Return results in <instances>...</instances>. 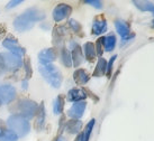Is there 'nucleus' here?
Wrapping results in <instances>:
<instances>
[{
    "instance_id": "7c9ffc66",
    "label": "nucleus",
    "mask_w": 154,
    "mask_h": 141,
    "mask_svg": "<svg viewBox=\"0 0 154 141\" xmlns=\"http://www.w3.org/2000/svg\"><path fill=\"white\" fill-rule=\"evenodd\" d=\"M85 2L88 4H91V6H94V7H96V8H98V9L103 8V2L99 1V0H86Z\"/></svg>"
},
{
    "instance_id": "6e6552de",
    "label": "nucleus",
    "mask_w": 154,
    "mask_h": 141,
    "mask_svg": "<svg viewBox=\"0 0 154 141\" xmlns=\"http://www.w3.org/2000/svg\"><path fill=\"white\" fill-rule=\"evenodd\" d=\"M16 98V89L10 84L0 85V101L1 103L9 104Z\"/></svg>"
},
{
    "instance_id": "393cba45",
    "label": "nucleus",
    "mask_w": 154,
    "mask_h": 141,
    "mask_svg": "<svg viewBox=\"0 0 154 141\" xmlns=\"http://www.w3.org/2000/svg\"><path fill=\"white\" fill-rule=\"evenodd\" d=\"M134 4L137 8L142 10V11H149L154 15V4L152 2H147V1H134Z\"/></svg>"
},
{
    "instance_id": "5701e85b",
    "label": "nucleus",
    "mask_w": 154,
    "mask_h": 141,
    "mask_svg": "<svg viewBox=\"0 0 154 141\" xmlns=\"http://www.w3.org/2000/svg\"><path fill=\"white\" fill-rule=\"evenodd\" d=\"M64 103V96L62 94L57 95V98L54 100V103H53V111H54L55 114H61L63 112Z\"/></svg>"
},
{
    "instance_id": "b1692460",
    "label": "nucleus",
    "mask_w": 154,
    "mask_h": 141,
    "mask_svg": "<svg viewBox=\"0 0 154 141\" xmlns=\"http://www.w3.org/2000/svg\"><path fill=\"white\" fill-rule=\"evenodd\" d=\"M61 60L62 64L64 65L65 67H71L72 66V58H71V53L68 48L63 47L62 51H61Z\"/></svg>"
},
{
    "instance_id": "4468645a",
    "label": "nucleus",
    "mask_w": 154,
    "mask_h": 141,
    "mask_svg": "<svg viewBox=\"0 0 154 141\" xmlns=\"http://www.w3.org/2000/svg\"><path fill=\"white\" fill-rule=\"evenodd\" d=\"M87 93L85 89H71L68 92V101L69 102H80L85 101L87 98Z\"/></svg>"
},
{
    "instance_id": "423d86ee",
    "label": "nucleus",
    "mask_w": 154,
    "mask_h": 141,
    "mask_svg": "<svg viewBox=\"0 0 154 141\" xmlns=\"http://www.w3.org/2000/svg\"><path fill=\"white\" fill-rule=\"evenodd\" d=\"M2 45H4L5 48H7L11 54H15V55L19 56V57L25 56V54H26L25 48L23 46H20L19 43L14 38L13 36H8V37L2 42Z\"/></svg>"
},
{
    "instance_id": "f257e3e1",
    "label": "nucleus",
    "mask_w": 154,
    "mask_h": 141,
    "mask_svg": "<svg viewBox=\"0 0 154 141\" xmlns=\"http://www.w3.org/2000/svg\"><path fill=\"white\" fill-rule=\"evenodd\" d=\"M44 18H45V13H42L37 8H34V7L28 8L14 20V27L19 33L27 31L32 29L36 22L43 20Z\"/></svg>"
},
{
    "instance_id": "e433bc0d",
    "label": "nucleus",
    "mask_w": 154,
    "mask_h": 141,
    "mask_svg": "<svg viewBox=\"0 0 154 141\" xmlns=\"http://www.w3.org/2000/svg\"><path fill=\"white\" fill-rule=\"evenodd\" d=\"M1 104H2V103H1V101H0V107H1Z\"/></svg>"
},
{
    "instance_id": "c9c22d12",
    "label": "nucleus",
    "mask_w": 154,
    "mask_h": 141,
    "mask_svg": "<svg viewBox=\"0 0 154 141\" xmlns=\"http://www.w3.org/2000/svg\"><path fill=\"white\" fill-rule=\"evenodd\" d=\"M22 87H23V90H27V87H28V81H26V80H24V81H23V85H22Z\"/></svg>"
},
{
    "instance_id": "72a5a7b5",
    "label": "nucleus",
    "mask_w": 154,
    "mask_h": 141,
    "mask_svg": "<svg viewBox=\"0 0 154 141\" xmlns=\"http://www.w3.org/2000/svg\"><path fill=\"white\" fill-rule=\"evenodd\" d=\"M6 130H7V129H6V127H5V122L0 119V136H1Z\"/></svg>"
},
{
    "instance_id": "2eb2a0df",
    "label": "nucleus",
    "mask_w": 154,
    "mask_h": 141,
    "mask_svg": "<svg viewBox=\"0 0 154 141\" xmlns=\"http://www.w3.org/2000/svg\"><path fill=\"white\" fill-rule=\"evenodd\" d=\"M65 35H66L65 27H63V26H56V27H54V29H53V44L56 47L62 46Z\"/></svg>"
},
{
    "instance_id": "39448f33",
    "label": "nucleus",
    "mask_w": 154,
    "mask_h": 141,
    "mask_svg": "<svg viewBox=\"0 0 154 141\" xmlns=\"http://www.w3.org/2000/svg\"><path fill=\"white\" fill-rule=\"evenodd\" d=\"M1 56L4 60L5 69H7L8 71H16L23 66V60L19 56L11 54V53H4L1 54Z\"/></svg>"
},
{
    "instance_id": "ddd939ff",
    "label": "nucleus",
    "mask_w": 154,
    "mask_h": 141,
    "mask_svg": "<svg viewBox=\"0 0 154 141\" xmlns=\"http://www.w3.org/2000/svg\"><path fill=\"white\" fill-rule=\"evenodd\" d=\"M56 58V51L53 48H46L38 53V60L41 64H51Z\"/></svg>"
},
{
    "instance_id": "2f4dec72",
    "label": "nucleus",
    "mask_w": 154,
    "mask_h": 141,
    "mask_svg": "<svg viewBox=\"0 0 154 141\" xmlns=\"http://www.w3.org/2000/svg\"><path fill=\"white\" fill-rule=\"evenodd\" d=\"M23 4L22 0H14V1H9L8 4H7V8H13V7H16L18 4Z\"/></svg>"
},
{
    "instance_id": "4c0bfd02",
    "label": "nucleus",
    "mask_w": 154,
    "mask_h": 141,
    "mask_svg": "<svg viewBox=\"0 0 154 141\" xmlns=\"http://www.w3.org/2000/svg\"><path fill=\"white\" fill-rule=\"evenodd\" d=\"M57 141H62V140H61V139H59V140H57Z\"/></svg>"
},
{
    "instance_id": "58836bf2",
    "label": "nucleus",
    "mask_w": 154,
    "mask_h": 141,
    "mask_svg": "<svg viewBox=\"0 0 154 141\" xmlns=\"http://www.w3.org/2000/svg\"><path fill=\"white\" fill-rule=\"evenodd\" d=\"M153 25H154V19H153Z\"/></svg>"
},
{
    "instance_id": "1a4fd4ad",
    "label": "nucleus",
    "mask_w": 154,
    "mask_h": 141,
    "mask_svg": "<svg viewBox=\"0 0 154 141\" xmlns=\"http://www.w3.org/2000/svg\"><path fill=\"white\" fill-rule=\"evenodd\" d=\"M87 107V102L86 101H80V102H75L72 104V107L69 109L68 116L72 119L79 120L81 119L83 113L86 111Z\"/></svg>"
},
{
    "instance_id": "c756f323",
    "label": "nucleus",
    "mask_w": 154,
    "mask_h": 141,
    "mask_svg": "<svg viewBox=\"0 0 154 141\" xmlns=\"http://www.w3.org/2000/svg\"><path fill=\"white\" fill-rule=\"evenodd\" d=\"M116 57H117V56L114 55L110 58V60H109V62H108V64H107V71H106L107 77H110L111 76V72H112V66H114V62L116 60Z\"/></svg>"
},
{
    "instance_id": "aec40b11",
    "label": "nucleus",
    "mask_w": 154,
    "mask_h": 141,
    "mask_svg": "<svg viewBox=\"0 0 154 141\" xmlns=\"http://www.w3.org/2000/svg\"><path fill=\"white\" fill-rule=\"evenodd\" d=\"M106 71H107V62L103 57H99L92 75L94 77H100L106 74Z\"/></svg>"
},
{
    "instance_id": "0eeeda50",
    "label": "nucleus",
    "mask_w": 154,
    "mask_h": 141,
    "mask_svg": "<svg viewBox=\"0 0 154 141\" xmlns=\"http://www.w3.org/2000/svg\"><path fill=\"white\" fill-rule=\"evenodd\" d=\"M71 13H72V7L71 6H69L66 4H60L53 9V13L52 15H53L54 22H60L62 20L66 19L71 15Z\"/></svg>"
},
{
    "instance_id": "9d476101",
    "label": "nucleus",
    "mask_w": 154,
    "mask_h": 141,
    "mask_svg": "<svg viewBox=\"0 0 154 141\" xmlns=\"http://www.w3.org/2000/svg\"><path fill=\"white\" fill-rule=\"evenodd\" d=\"M70 47L72 48L71 51V58H72V65L74 67H78L82 64L83 62V54H82L81 47L79 46L75 42H71Z\"/></svg>"
},
{
    "instance_id": "c85d7f7f",
    "label": "nucleus",
    "mask_w": 154,
    "mask_h": 141,
    "mask_svg": "<svg viewBox=\"0 0 154 141\" xmlns=\"http://www.w3.org/2000/svg\"><path fill=\"white\" fill-rule=\"evenodd\" d=\"M69 26H70L71 29H72L74 33H77V34H80L82 31V26L80 25V22H77L75 19H70V20H69Z\"/></svg>"
},
{
    "instance_id": "7ed1b4c3",
    "label": "nucleus",
    "mask_w": 154,
    "mask_h": 141,
    "mask_svg": "<svg viewBox=\"0 0 154 141\" xmlns=\"http://www.w3.org/2000/svg\"><path fill=\"white\" fill-rule=\"evenodd\" d=\"M38 71L43 78L51 86L59 89L62 83V74L60 69L53 64H39Z\"/></svg>"
},
{
    "instance_id": "f3484780",
    "label": "nucleus",
    "mask_w": 154,
    "mask_h": 141,
    "mask_svg": "<svg viewBox=\"0 0 154 141\" xmlns=\"http://www.w3.org/2000/svg\"><path fill=\"white\" fill-rule=\"evenodd\" d=\"M81 128H82V122L80 120L71 119L69 120L68 122H65L64 129L69 133H71V134H77V133H79Z\"/></svg>"
},
{
    "instance_id": "bb28decb",
    "label": "nucleus",
    "mask_w": 154,
    "mask_h": 141,
    "mask_svg": "<svg viewBox=\"0 0 154 141\" xmlns=\"http://www.w3.org/2000/svg\"><path fill=\"white\" fill-rule=\"evenodd\" d=\"M103 39L105 37H99L97 42L94 44V48H96V54L98 57H101L103 54Z\"/></svg>"
},
{
    "instance_id": "4be33fe9",
    "label": "nucleus",
    "mask_w": 154,
    "mask_h": 141,
    "mask_svg": "<svg viewBox=\"0 0 154 141\" xmlns=\"http://www.w3.org/2000/svg\"><path fill=\"white\" fill-rule=\"evenodd\" d=\"M116 42H117V39H116V36L114 34H109L107 35L105 39H103V51H111L115 49V46H116Z\"/></svg>"
},
{
    "instance_id": "6ab92c4d",
    "label": "nucleus",
    "mask_w": 154,
    "mask_h": 141,
    "mask_svg": "<svg viewBox=\"0 0 154 141\" xmlns=\"http://www.w3.org/2000/svg\"><path fill=\"white\" fill-rule=\"evenodd\" d=\"M94 123H96V120L94 119L90 120L89 122L87 123L85 131L78 136L77 140L75 141H89L90 134H91V132H92V129H94Z\"/></svg>"
},
{
    "instance_id": "a878e982",
    "label": "nucleus",
    "mask_w": 154,
    "mask_h": 141,
    "mask_svg": "<svg viewBox=\"0 0 154 141\" xmlns=\"http://www.w3.org/2000/svg\"><path fill=\"white\" fill-rule=\"evenodd\" d=\"M0 141H18V137L17 134L13 132L11 130H6L0 136Z\"/></svg>"
},
{
    "instance_id": "cd10ccee",
    "label": "nucleus",
    "mask_w": 154,
    "mask_h": 141,
    "mask_svg": "<svg viewBox=\"0 0 154 141\" xmlns=\"http://www.w3.org/2000/svg\"><path fill=\"white\" fill-rule=\"evenodd\" d=\"M24 66H25V75H26L25 80L28 81L30 77H32V74H33V69H32L29 57H26L25 58V60H24Z\"/></svg>"
},
{
    "instance_id": "f8f14e48",
    "label": "nucleus",
    "mask_w": 154,
    "mask_h": 141,
    "mask_svg": "<svg viewBox=\"0 0 154 141\" xmlns=\"http://www.w3.org/2000/svg\"><path fill=\"white\" fill-rule=\"evenodd\" d=\"M45 116H46V112H45V105L44 102H41L38 105V109L35 113V122L34 125L36 130L41 131L45 125Z\"/></svg>"
},
{
    "instance_id": "473e14b6",
    "label": "nucleus",
    "mask_w": 154,
    "mask_h": 141,
    "mask_svg": "<svg viewBox=\"0 0 154 141\" xmlns=\"http://www.w3.org/2000/svg\"><path fill=\"white\" fill-rule=\"evenodd\" d=\"M4 72H5V65H4V60H2V56L0 54V75H2Z\"/></svg>"
},
{
    "instance_id": "20e7f679",
    "label": "nucleus",
    "mask_w": 154,
    "mask_h": 141,
    "mask_svg": "<svg viewBox=\"0 0 154 141\" xmlns=\"http://www.w3.org/2000/svg\"><path fill=\"white\" fill-rule=\"evenodd\" d=\"M9 129L17 134V137H25L29 133L30 124L28 120L18 116H10L7 120Z\"/></svg>"
},
{
    "instance_id": "412c9836",
    "label": "nucleus",
    "mask_w": 154,
    "mask_h": 141,
    "mask_svg": "<svg viewBox=\"0 0 154 141\" xmlns=\"http://www.w3.org/2000/svg\"><path fill=\"white\" fill-rule=\"evenodd\" d=\"M115 27L117 33L122 36V38H124L126 36H128L131 33V28L127 22H125L124 20H116L115 22Z\"/></svg>"
},
{
    "instance_id": "f03ea898",
    "label": "nucleus",
    "mask_w": 154,
    "mask_h": 141,
    "mask_svg": "<svg viewBox=\"0 0 154 141\" xmlns=\"http://www.w3.org/2000/svg\"><path fill=\"white\" fill-rule=\"evenodd\" d=\"M38 109V104L29 98H19L17 102H15L9 107V110L14 116H22L26 120H30L35 116V113Z\"/></svg>"
},
{
    "instance_id": "f704fd0d",
    "label": "nucleus",
    "mask_w": 154,
    "mask_h": 141,
    "mask_svg": "<svg viewBox=\"0 0 154 141\" xmlns=\"http://www.w3.org/2000/svg\"><path fill=\"white\" fill-rule=\"evenodd\" d=\"M6 34V27L5 25H0V38H2Z\"/></svg>"
},
{
    "instance_id": "9b49d317",
    "label": "nucleus",
    "mask_w": 154,
    "mask_h": 141,
    "mask_svg": "<svg viewBox=\"0 0 154 141\" xmlns=\"http://www.w3.org/2000/svg\"><path fill=\"white\" fill-rule=\"evenodd\" d=\"M105 31H107V22L103 17V15H99L94 18L91 33L92 35H101Z\"/></svg>"
},
{
    "instance_id": "a211bd4d",
    "label": "nucleus",
    "mask_w": 154,
    "mask_h": 141,
    "mask_svg": "<svg viewBox=\"0 0 154 141\" xmlns=\"http://www.w3.org/2000/svg\"><path fill=\"white\" fill-rule=\"evenodd\" d=\"M83 49H85V56H86V60L89 62V63H94V60H96V48H94V44L91 43V42H87L83 46Z\"/></svg>"
},
{
    "instance_id": "dca6fc26",
    "label": "nucleus",
    "mask_w": 154,
    "mask_h": 141,
    "mask_svg": "<svg viewBox=\"0 0 154 141\" xmlns=\"http://www.w3.org/2000/svg\"><path fill=\"white\" fill-rule=\"evenodd\" d=\"M73 80L79 85H85V84H87L89 82L90 75L88 74V72H87L86 69H78L73 73Z\"/></svg>"
}]
</instances>
